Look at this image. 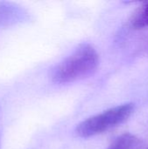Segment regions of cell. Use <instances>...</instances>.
I'll return each mask as SVG.
<instances>
[{"label": "cell", "mask_w": 148, "mask_h": 149, "mask_svg": "<svg viewBox=\"0 0 148 149\" xmlns=\"http://www.w3.org/2000/svg\"><path fill=\"white\" fill-rule=\"evenodd\" d=\"M19 19L17 6L9 3H0V27L14 24Z\"/></svg>", "instance_id": "obj_3"}, {"label": "cell", "mask_w": 148, "mask_h": 149, "mask_svg": "<svg viewBox=\"0 0 148 149\" xmlns=\"http://www.w3.org/2000/svg\"><path fill=\"white\" fill-rule=\"evenodd\" d=\"M130 23L134 29L148 27V2L144 3L134 11Z\"/></svg>", "instance_id": "obj_5"}, {"label": "cell", "mask_w": 148, "mask_h": 149, "mask_svg": "<svg viewBox=\"0 0 148 149\" xmlns=\"http://www.w3.org/2000/svg\"><path fill=\"white\" fill-rule=\"evenodd\" d=\"M133 110V103L110 108L79 123L75 130L76 134L82 138H88L102 134L125 122L131 116Z\"/></svg>", "instance_id": "obj_2"}, {"label": "cell", "mask_w": 148, "mask_h": 149, "mask_svg": "<svg viewBox=\"0 0 148 149\" xmlns=\"http://www.w3.org/2000/svg\"><path fill=\"white\" fill-rule=\"evenodd\" d=\"M140 141L135 135L126 133L118 137L107 149H140Z\"/></svg>", "instance_id": "obj_4"}, {"label": "cell", "mask_w": 148, "mask_h": 149, "mask_svg": "<svg viewBox=\"0 0 148 149\" xmlns=\"http://www.w3.org/2000/svg\"><path fill=\"white\" fill-rule=\"evenodd\" d=\"M99 65V54L89 44H81L60 62L53 71L52 79L65 84L82 79L92 74Z\"/></svg>", "instance_id": "obj_1"}]
</instances>
